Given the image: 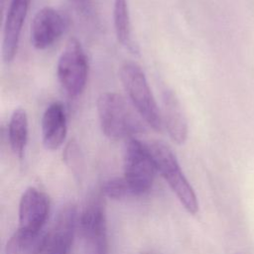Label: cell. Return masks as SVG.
Returning a JSON list of instances; mask_svg holds the SVG:
<instances>
[{
	"label": "cell",
	"mask_w": 254,
	"mask_h": 254,
	"mask_svg": "<svg viewBox=\"0 0 254 254\" xmlns=\"http://www.w3.org/2000/svg\"><path fill=\"white\" fill-rule=\"evenodd\" d=\"M96 106L100 128L109 139L127 140L145 129L140 115L136 114L125 98L116 92L101 93Z\"/></svg>",
	"instance_id": "obj_1"
},
{
	"label": "cell",
	"mask_w": 254,
	"mask_h": 254,
	"mask_svg": "<svg viewBox=\"0 0 254 254\" xmlns=\"http://www.w3.org/2000/svg\"><path fill=\"white\" fill-rule=\"evenodd\" d=\"M120 79L140 117L154 130L161 131L164 127L162 112L141 66L135 62H125L120 68Z\"/></svg>",
	"instance_id": "obj_2"
},
{
	"label": "cell",
	"mask_w": 254,
	"mask_h": 254,
	"mask_svg": "<svg viewBox=\"0 0 254 254\" xmlns=\"http://www.w3.org/2000/svg\"><path fill=\"white\" fill-rule=\"evenodd\" d=\"M147 145L155 161L157 171L167 182L185 209L190 214H195L198 210L197 197L172 149L162 141H152Z\"/></svg>",
	"instance_id": "obj_3"
},
{
	"label": "cell",
	"mask_w": 254,
	"mask_h": 254,
	"mask_svg": "<svg viewBox=\"0 0 254 254\" xmlns=\"http://www.w3.org/2000/svg\"><path fill=\"white\" fill-rule=\"evenodd\" d=\"M157 167L148 145L132 137L124 150V179L133 195L147 192L154 182Z\"/></svg>",
	"instance_id": "obj_4"
},
{
	"label": "cell",
	"mask_w": 254,
	"mask_h": 254,
	"mask_svg": "<svg viewBox=\"0 0 254 254\" xmlns=\"http://www.w3.org/2000/svg\"><path fill=\"white\" fill-rule=\"evenodd\" d=\"M57 75L70 97H77L83 92L88 76V62L77 39H69L63 50L57 64Z\"/></svg>",
	"instance_id": "obj_5"
},
{
	"label": "cell",
	"mask_w": 254,
	"mask_h": 254,
	"mask_svg": "<svg viewBox=\"0 0 254 254\" xmlns=\"http://www.w3.org/2000/svg\"><path fill=\"white\" fill-rule=\"evenodd\" d=\"M77 221L76 206L73 203L64 204L58 213L50 230L45 232L41 254H68Z\"/></svg>",
	"instance_id": "obj_6"
},
{
	"label": "cell",
	"mask_w": 254,
	"mask_h": 254,
	"mask_svg": "<svg viewBox=\"0 0 254 254\" xmlns=\"http://www.w3.org/2000/svg\"><path fill=\"white\" fill-rule=\"evenodd\" d=\"M79 228L86 244L95 252L103 254L107 248V223L101 197H93L79 217Z\"/></svg>",
	"instance_id": "obj_7"
},
{
	"label": "cell",
	"mask_w": 254,
	"mask_h": 254,
	"mask_svg": "<svg viewBox=\"0 0 254 254\" xmlns=\"http://www.w3.org/2000/svg\"><path fill=\"white\" fill-rule=\"evenodd\" d=\"M66 28V19L57 9L45 6L40 9L31 23V43L37 50L51 47L63 35Z\"/></svg>",
	"instance_id": "obj_8"
},
{
	"label": "cell",
	"mask_w": 254,
	"mask_h": 254,
	"mask_svg": "<svg viewBox=\"0 0 254 254\" xmlns=\"http://www.w3.org/2000/svg\"><path fill=\"white\" fill-rule=\"evenodd\" d=\"M50 209L47 194L37 188L30 187L22 194L19 203V228L41 232Z\"/></svg>",
	"instance_id": "obj_9"
},
{
	"label": "cell",
	"mask_w": 254,
	"mask_h": 254,
	"mask_svg": "<svg viewBox=\"0 0 254 254\" xmlns=\"http://www.w3.org/2000/svg\"><path fill=\"white\" fill-rule=\"evenodd\" d=\"M31 0H11L7 10L4 30H3V44L2 57L5 63L13 61L15 58L23 24L28 14Z\"/></svg>",
	"instance_id": "obj_10"
},
{
	"label": "cell",
	"mask_w": 254,
	"mask_h": 254,
	"mask_svg": "<svg viewBox=\"0 0 254 254\" xmlns=\"http://www.w3.org/2000/svg\"><path fill=\"white\" fill-rule=\"evenodd\" d=\"M162 120L173 142L182 145L189 134V126L186 114L177 94L169 88L164 89L162 95Z\"/></svg>",
	"instance_id": "obj_11"
},
{
	"label": "cell",
	"mask_w": 254,
	"mask_h": 254,
	"mask_svg": "<svg viewBox=\"0 0 254 254\" xmlns=\"http://www.w3.org/2000/svg\"><path fill=\"white\" fill-rule=\"evenodd\" d=\"M43 144L48 150L59 149L67 132V120L64 106L60 101L52 102L44 111L41 121Z\"/></svg>",
	"instance_id": "obj_12"
},
{
	"label": "cell",
	"mask_w": 254,
	"mask_h": 254,
	"mask_svg": "<svg viewBox=\"0 0 254 254\" xmlns=\"http://www.w3.org/2000/svg\"><path fill=\"white\" fill-rule=\"evenodd\" d=\"M113 23L118 42L130 53L138 55L140 50L133 36L127 0H114Z\"/></svg>",
	"instance_id": "obj_13"
},
{
	"label": "cell",
	"mask_w": 254,
	"mask_h": 254,
	"mask_svg": "<svg viewBox=\"0 0 254 254\" xmlns=\"http://www.w3.org/2000/svg\"><path fill=\"white\" fill-rule=\"evenodd\" d=\"M29 134V121L28 115L24 108L17 107L13 110L9 125L8 137L11 149L15 156L22 159L28 142Z\"/></svg>",
	"instance_id": "obj_14"
},
{
	"label": "cell",
	"mask_w": 254,
	"mask_h": 254,
	"mask_svg": "<svg viewBox=\"0 0 254 254\" xmlns=\"http://www.w3.org/2000/svg\"><path fill=\"white\" fill-rule=\"evenodd\" d=\"M45 232H33L18 228L7 241L5 254H41Z\"/></svg>",
	"instance_id": "obj_15"
},
{
	"label": "cell",
	"mask_w": 254,
	"mask_h": 254,
	"mask_svg": "<svg viewBox=\"0 0 254 254\" xmlns=\"http://www.w3.org/2000/svg\"><path fill=\"white\" fill-rule=\"evenodd\" d=\"M102 193L112 199H122L133 195L124 178H112L105 181L101 187Z\"/></svg>",
	"instance_id": "obj_16"
},
{
	"label": "cell",
	"mask_w": 254,
	"mask_h": 254,
	"mask_svg": "<svg viewBox=\"0 0 254 254\" xmlns=\"http://www.w3.org/2000/svg\"><path fill=\"white\" fill-rule=\"evenodd\" d=\"M64 160L70 171L74 174V176L79 177L82 172L83 161L80 153V149L76 142L70 141L64 149Z\"/></svg>",
	"instance_id": "obj_17"
},
{
	"label": "cell",
	"mask_w": 254,
	"mask_h": 254,
	"mask_svg": "<svg viewBox=\"0 0 254 254\" xmlns=\"http://www.w3.org/2000/svg\"><path fill=\"white\" fill-rule=\"evenodd\" d=\"M73 3L75 4V6L80 9L83 12H86L89 10L90 4H91V0H72Z\"/></svg>",
	"instance_id": "obj_18"
},
{
	"label": "cell",
	"mask_w": 254,
	"mask_h": 254,
	"mask_svg": "<svg viewBox=\"0 0 254 254\" xmlns=\"http://www.w3.org/2000/svg\"><path fill=\"white\" fill-rule=\"evenodd\" d=\"M5 3H6V0H1V5H2V10H4V8H5Z\"/></svg>",
	"instance_id": "obj_19"
},
{
	"label": "cell",
	"mask_w": 254,
	"mask_h": 254,
	"mask_svg": "<svg viewBox=\"0 0 254 254\" xmlns=\"http://www.w3.org/2000/svg\"><path fill=\"white\" fill-rule=\"evenodd\" d=\"M144 254H152V253H144Z\"/></svg>",
	"instance_id": "obj_20"
}]
</instances>
